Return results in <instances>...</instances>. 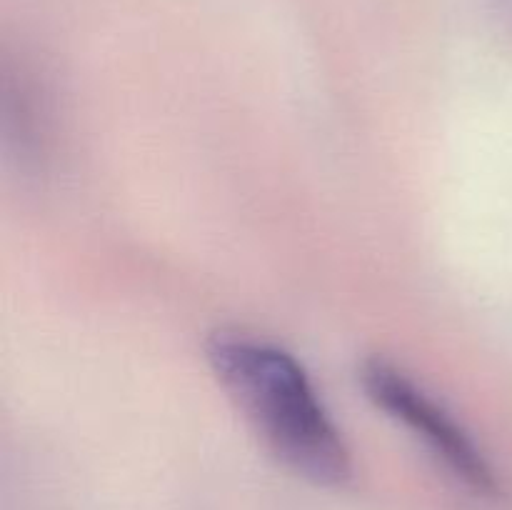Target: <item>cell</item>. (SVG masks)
Listing matches in <instances>:
<instances>
[{
	"mask_svg": "<svg viewBox=\"0 0 512 510\" xmlns=\"http://www.w3.org/2000/svg\"><path fill=\"white\" fill-rule=\"evenodd\" d=\"M360 385L378 410L405 425L425 448L458 478L465 488L483 498L503 495L498 473L473 435L453 418L443 403L430 398L403 368L385 358H368L360 365Z\"/></svg>",
	"mask_w": 512,
	"mask_h": 510,
	"instance_id": "7a4b0ae2",
	"label": "cell"
},
{
	"mask_svg": "<svg viewBox=\"0 0 512 510\" xmlns=\"http://www.w3.org/2000/svg\"><path fill=\"white\" fill-rule=\"evenodd\" d=\"M213 375L270 453L315 485H343L353 458L308 370L288 350L245 330H215L205 343Z\"/></svg>",
	"mask_w": 512,
	"mask_h": 510,
	"instance_id": "6da1fadb",
	"label": "cell"
}]
</instances>
